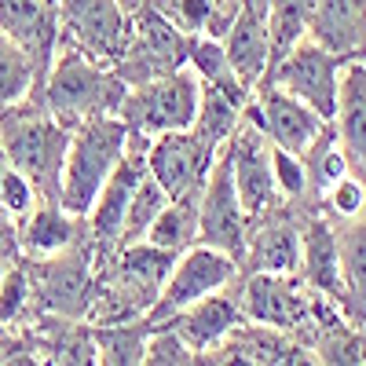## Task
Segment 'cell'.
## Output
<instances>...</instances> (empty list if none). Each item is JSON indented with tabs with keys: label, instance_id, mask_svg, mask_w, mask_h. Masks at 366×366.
<instances>
[{
	"label": "cell",
	"instance_id": "8992f818",
	"mask_svg": "<svg viewBox=\"0 0 366 366\" xmlns=\"http://www.w3.org/2000/svg\"><path fill=\"white\" fill-rule=\"evenodd\" d=\"M191 44L194 37H187L172 22H165L158 11L143 8L132 15V37H129L125 55L114 63V74L125 81V88H139L147 81L179 74V70H187Z\"/></svg>",
	"mask_w": 366,
	"mask_h": 366
},
{
	"label": "cell",
	"instance_id": "f1b7e54d",
	"mask_svg": "<svg viewBox=\"0 0 366 366\" xmlns=\"http://www.w3.org/2000/svg\"><path fill=\"white\" fill-rule=\"evenodd\" d=\"M172 198L158 187V179L147 172V179L139 183V191L125 212V227H121V242H117V249L121 246H136V242H147L150 227H154V220L162 217V209L169 205Z\"/></svg>",
	"mask_w": 366,
	"mask_h": 366
},
{
	"label": "cell",
	"instance_id": "d590c367",
	"mask_svg": "<svg viewBox=\"0 0 366 366\" xmlns=\"http://www.w3.org/2000/svg\"><path fill=\"white\" fill-rule=\"evenodd\" d=\"M22 260V249H19V217L0 205V264H19Z\"/></svg>",
	"mask_w": 366,
	"mask_h": 366
},
{
	"label": "cell",
	"instance_id": "ba28073f",
	"mask_svg": "<svg viewBox=\"0 0 366 366\" xmlns=\"http://www.w3.org/2000/svg\"><path fill=\"white\" fill-rule=\"evenodd\" d=\"M238 260L220 253V249H209V246H191L187 253H179L169 282L158 297V304L150 308V326H162L169 319H176L179 312H187L191 304L212 297V293H224L231 290V282L238 279Z\"/></svg>",
	"mask_w": 366,
	"mask_h": 366
},
{
	"label": "cell",
	"instance_id": "74e56055",
	"mask_svg": "<svg viewBox=\"0 0 366 366\" xmlns=\"http://www.w3.org/2000/svg\"><path fill=\"white\" fill-rule=\"evenodd\" d=\"M220 366H260V362H253L242 348H234V345H224V352H220Z\"/></svg>",
	"mask_w": 366,
	"mask_h": 366
},
{
	"label": "cell",
	"instance_id": "277c9868",
	"mask_svg": "<svg viewBox=\"0 0 366 366\" xmlns=\"http://www.w3.org/2000/svg\"><path fill=\"white\" fill-rule=\"evenodd\" d=\"M198 110H202V81L191 70H179L158 81H147L139 88H129L117 117L125 121L132 136L158 139L194 129Z\"/></svg>",
	"mask_w": 366,
	"mask_h": 366
},
{
	"label": "cell",
	"instance_id": "d6a6232c",
	"mask_svg": "<svg viewBox=\"0 0 366 366\" xmlns=\"http://www.w3.org/2000/svg\"><path fill=\"white\" fill-rule=\"evenodd\" d=\"M322 202L330 205L333 217L341 220H359L366 212V179H359L355 172H348L345 179H337L333 187L322 194Z\"/></svg>",
	"mask_w": 366,
	"mask_h": 366
},
{
	"label": "cell",
	"instance_id": "484cf974",
	"mask_svg": "<svg viewBox=\"0 0 366 366\" xmlns=\"http://www.w3.org/2000/svg\"><path fill=\"white\" fill-rule=\"evenodd\" d=\"M150 246H158L165 253H187L198 246V198H176L162 209V217L154 220L147 234Z\"/></svg>",
	"mask_w": 366,
	"mask_h": 366
},
{
	"label": "cell",
	"instance_id": "d4e9b609",
	"mask_svg": "<svg viewBox=\"0 0 366 366\" xmlns=\"http://www.w3.org/2000/svg\"><path fill=\"white\" fill-rule=\"evenodd\" d=\"M37 88H44L41 66L8 34H0V114L26 103Z\"/></svg>",
	"mask_w": 366,
	"mask_h": 366
},
{
	"label": "cell",
	"instance_id": "4dcf8cb0",
	"mask_svg": "<svg viewBox=\"0 0 366 366\" xmlns=\"http://www.w3.org/2000/svg\"><path fill=\"white\" fill-rule=\"evenodd\" d=\"M337 246H341L345 290H348L345 304H355L359 315H366V220L348 224L345 234H337Z\"/></svg>",
	"mask_w": 366,
	"mask_h": 366
},
{
	"label": "cell",
	"instance_id": "4316f807",
	"mask_svg": "<svg viewBox=\"0 0 366 366\" xmlns=\"http://www.w3.org/2000/svg\"><path fill=\"white\" fill-rule=\"evenodd\" d=\"M308 26H312V0H274L267 15L271 66L282 55H290L300 41H308Z\"/></svg>",
	"mask_w": 366,
	"mask_h": 366
},
{
	"label": "cell",
	"instance_id": "3957f363",
	"mask_svg": "<svg viewBox=\"0 0 366 366\" xmlns=\"http://www.w3.org/2000/svg\"><path fill=\"white\" fill-rule=\"evenodd\" d=\"M129 143H132V132L125 129V121L117 114L84 121L81 129H74L66 165H63V194H59V205L70 217L88 220L92 205L99 202L107 187V179L114 176L121 158L129 154Z\"/></svg>",
	"mask_w": 366,
	"mask_h": 366
},
{
	"label": "cell",
	"instance_id": "5b68a950",
	"mask_svg": "<svg viewBox=\"0 0 366 366\" xmlns=\"http://www.w3.org/2000/svg\"><path fill=\"white\" fill-rule=\"evenodd\" d=\"M238 300L246 322L274 333H297V330H308L312 322L330 326L333 319H326V312L337 308L333 300L304 286L300 274H249Z\"/></svg>",
	"mask_w": 366,
	"mask_h": 366
},
{
	"label": "cell",
	"instance_id": "ac0fdd59",
	"mask_svg": "<svg viewBox=\"0 0 366 366\" xmlns=\"http://www.w3.org/2000/svg\"><path fill=\"white\" fill-rule=\"evenodd\" d=\"M88 238L84 220L70 217L59 202H37L29 217L19 220V249L26 260H48L74 249Z\"/></svg>",
	"mask_w": 366,
	"mask_h": 366
},
{
	"label": "cell",
	"instance_id": "9c48e42d",
	"mask_svg": "<svg viewBox=\"0 0 366 366\" xmlns=\"http://www.w3.org/2000/svg\"><path fill=\"white\" fill-rule=\"evenodd\" d=\"M249 231H253V220H249V212L242 209L234 172H231V158H227V150H220L217 162H212L209 179H205V191L198 198V246L220 249V253H227L242 264Z\"/></svg>",
	"mask_w": 366,
	"mask_h": 366
},
{
	"label": "cell",
	"instance_id": "7402d4cb",
	"mask_svg": "<svg viewBox=\"0 0 366 366\" xmlns=\"http://www.w3.org/2000/svg\"><path fill=\"white\" fill-rule=\"evenodd\" d=\"M224 51L231 59V70L238 74V81L246 88H260L267 70H271V37H267V22L264 19H249L242 15L234 19L231 34L224 37Z\"/></svg>",
	"mask_w": 366,
	"mask_h": 366
},
{
	"label": "cell",
	"instance_id": "e0dca14e",
	"mask_svg": "<svg viewBox=\"0 0 366 366\" xmlns=\"http://www.w3.org/2000/svg\"><path fill=\"white\" fill-rule=\"evenodd\" d=\"M0 34H8L48 77L59 51V11L44 0H0Z\"/></svg>",
	"mask_w": 366,
	"mask_h": 366
},
{
	"label": "cell",
	"instance_id": "ffe728a7",
	"mask_svg": "<svg viewBox=\"0 0 366 366\" xmlns=\"http://www.w3.org/2000/svg\"><path fill=\"white\" fill-rule=\"evenodd\" d=\"M337 143L348 154V165L359 179H366V63L341 66V92H337V117H333Z\"/></svg>",
	"mask_w": 366,
	"mask_h": 366
},
{
	"label": "cell",
	"instance_id": "44dd1931",
	"mask_svg": "<svg viewBox=\"0 0 366 366\" xmlns=\"http://www.w3.org/2000/svg\"><path fill=\"white\" fill-rule=\"evenodd\" d=\"M242 257H246L249 274H300V231L286 220L264 224L249 231Z\"/></svg>",
	"mask_w": 366,
	"mask_h": 366
},
{
	"label": "cell",
	"instance_id": "d6986e66",
	"mask_svg": "<svg viewBox=\"0 0 366 366\" xmlns=\"http://www.w3.org/2000/svg\"><path fill=\"white\" fill-rule=\"evenodd\" d=\"M300 271H304V286L315 290L319 297L345 304V267H341V246L337 234L326 220H308L300 227Z\"/></svg>",
	"mask_w": 366,
	"mask_h": 366
},
{
	"label": "cell",
	"instance_id": "9a60e30c",
	"mask_svg": "<svg viewBox=\"0 0 366 366\" xmlns=\"http://www.w3.org/2000/svg\"><path fill=\"white\" fill-rule=\"evenodd\" d=\"M147 147H150V139L132 136L129 154L121 158V165L107 179L99 202L92 205V212H88L84 227H88V238L96 242L99 249H117L121 227H125V212H129V205H132V198L139 191V183L147 179Z\"/></svg>",
	"mask_w": 366,
	"mask_h": 366
},
{
	"label": "cell",
	"instance_id": "1f68e13d",
	"mask_svg": "<svg viewBox=\"0 0 366 366\" xmlns=\"http://www.w3.org/2000/svg\"><path fill=\"white\" fill-rule=\"evenodd\" d=\"M0 205H4L11 217H29L34 212V205H37V191L29 187V179L0 154Z\"/></svg>",
	"mask_w": 366,
	"mask_h": 366
},
{
	"label": "cell",
	"instance_id": "603a6c76",
	"mask_svg": "<svg viewBox=\"0 0 366 366\" xmlns=\"http://www.w3.org/2000/svg\"><path fill=\"white\" fill-rule=\"evenodd\" d=\"M37 345H41L44 366H99L88 322L48 319L44 315V326L37 330Z\"/></svg>",
	"mask_w": 366,
	"mask_h": 366
},
{
	"label": "cell",
	"instance_id": "836d02e7",
	"mask_svg": "<svg viewBox=\"0 0 366 366\" xmlns=\"http://www.w3.org/2000/svg\"><path fill=\"white\" fill-rule=\"evenodd\" d=\"M271 172H274L279 198H304L308 194V169H304V158L271 147Z\"/></svg>",
	"mask_w": 366,
	"mask_h": 366
},
{
	"label": "cell",
	"instance_id": "7a4b0ae2",
	"mask_svg": "<svg viewBox=\"0 0 366 366\" xmlns=\"http://www.w3.org/2000/svg\"><path fill=\"white\" fill-rule=\"evenodd\" d=\"M125 81L114 74V66L92 63L88 55H81L77 48L59 44L48 77H44V107L48 114L59 121L63 129H81L84 121H96L107 114L121 110V99H125Z\"/></svg>",
	"mask_w": 366,
	"mask_h": 366
},
{
	"label": "cell",
	"instance_id": "f546056e",
	"mask_svg": "<svg viewBox=\"0 0 366 366\" xmlns=\"http://www.w3.org/2000/svg\"><path fill=\"white\" fill-rule=\"evenodd\" d=\"M29 319H37V297H34V282H29V274L19 260L8 267L4 282H0V330L15 333Z\"/></svg>",
	"mask_w": 366,
	"mask_h": 366
},
{
	"label": "cell",
	"instance_id": "83f0119b",
	"mask_svg": "<svg viewBox=\"0 0 366 366\" xmlns=\"http://www.w3.org/2000/svg\"><path fill=\"white\" fill-rule=\"evenodd\" d=\"M304 169H308V191H315L319 198L333 187L337 179H345L348 172H352V165H348V154L341 150V143H337V132H333V125L326 129V136L304 154Z\"/></svg>",
	"mask_w": 366,
	"mask_h": 366
},
{
	"label": "cell",
	"instance_id": "f35d334b",
	"mask_svg": "<svg viewBox=\"0 0 366 366\" xmlns=\"http://www.w3.org/2000/svg\"><path fill=\"white\" fill-rule=\"evenodd\" d=\"M4 333H8V330H0V362H4V359H8L11 352H19V348H26V345H15V341H8V345H4Z\"/></svg>",
	"mask_w": 366,
	"mask_h": 366
},
{
	"label": "cell",
	"instance_id": "52a82bcc",
	"mask_svg": "<svg viewBox=\"0 0 366 366\" xmlns=\"http://www.w3.org/2000/svg\"><path fill=\"white\" fill-rule=\"evenodd\" d=\"M59 44L114 66L129 48L132 15L117 0H59Z\"/></svg>",
	"mask_w": 366,
	"mask_h": 366
},
{
	"label": "cell",
	"instance_id": "ab89813d",
	"mask_svg": "<svg viewBox=\"0 0 366 366\" xmlns=\"http://www.w3.org/2000/svg\"><path fill=\"white\" fill-rule=\"evenodd\" d=\"M117 4L125 8L129 15H136V11H143V8H147V0H117Z\"/></svg>",
	"mask_w": 366,
	"mask_h": 366
},
{
	"label": "cell",
	"instance_id": "cb8c5ba5",
	"mask_svg": "<svg viewBox=\"0 0 366 366\" xmlns=\"http://www.w3.org/2000/svg\"><path fill=\"white\" fill-rule=\"evenodd\" d=\"M92 341H96L99 366H143L150 341H154V326H150V319L92 326Z\"/></svg>",
	"mask_w": 366,
	"mask_h": 366
},
{
	"label": "cell",
	"instance_id": "7bdbcfd3",
	"mask_svg": "<svg viewBox=\"0 0 366 366\" xmlns=\"http://www.w3.org/2000/svg\"><path fill=\"white\" fill-rule=\"evenodd\" d=\"M362 63H366V55H362Z\"/></svg>",
	"mask_w": 366,
	"mask_h": 366
},
{
	"label": "cell",
	"instance_id": "b9f144b4",
	"mask_svg": "<svg viewBox=\"0 0 366 366\" xmlns=\"http://www.w3.org/2000/svg\"><path fill=\"white\" fill-rule=\"evenodd\" d=\"M44 4H51V8H59V0H44Z\"/></svg>",
	"mask_w": 366,
	"mask_h": 366
},
{
	"label": "cell",
	"instance_id": "6da1fadb",
	"mask_svg": "<svg viewBox=\"0 0 366 366\" xmlns=\"http://www.w3.org/2000/svg\"><path fill=\"white\" fill-rule=\"evenodd\" d=\"M70 129L48 114L41 88L26 103L0 114V154H4L37 191V202H59L63 165L70 150Z\"/></svg>",
	"mask_w": 366,
	"mask_h": 366
},
{
	"label": "cell",
	"instance_id": "e575fe53",
	"mask_svg": "<svg viewBox=\"0 0 366 366\" xmlns=\"http://www.w3.org/2000/svg\"><path fill=\"white\" fill-rule=\"evenodd\" d=\"M143 366H191V355L183 352L172 337L165 333H154V341H150V352H147V362Z\"/></svg>",
	"mask_w": 366,
	"mask_h": 366
},
{
	"label": "cell",
	"instance_id": "5bb4252c",
	"mask_svg": "<svg viewBox=\"0 0 366 366\" xmlns=\"http://www.w3.org/2000/svg\"><path fill=\"white\" fill-rule=\"evenodd\" d=\"M227 158L234 172V187L242 198V209L249 212V220H260L279 205V187H274V172H271V143L267 136L242 117L238 132L227 139Z\"/></svg>",
	"mask_w": 366,
	"mask_h": 366
},
{
	"label": "cell",
	"instance_id": "60d3db41",
	"mask_svg": "<svg viewBox=\"0 0 366 366\" xmlns=\"http://www.w3.org/2000/svg\"><path fill=\"white\" fill-rule=\"evenodd\" d=\"M4 274H8V264H0V282H4Z\"/></svg>",
	"mask_w": 366,
	"mask_h": 366
},
{
	"label": "cell",
	"instance_id": "4fadbf2b",
	"mask_svg": "<svg viewBox=\"0 0 366 366\" xmlns=\"http://www.w3.org/2000/svg\"><path fill=\"white\" fill-rule=\"evenodd\" d=\"M242 326H246L242 300L231 290H224V293H212V297L191 304L187 312H179L176 319L162 322L154 333L172 337L187 355H212V352L224 348V341H234V333Z\"/></svg>",
	"mask_w": 366,
	"mask_h": 366
},
{
	"label": "cell",
	"instance_id": "8fae6325",
	"mask_svg": "<svg viewBox=\"0 0 366 366\" xmlns=\"http://www.w3.org/2000/svg\"><path fill=\"white\" fill-rule=\"evenodd\" d=\"M220 150L209 147L194 129L158 136L147 147V172L158 179V187L176 202V198H202L205 179L212 172Z\"/></svg>",
	"mask_w": 366,
	"mask_h": 366
},
{
	"label": "cell",
	"instance_id": "7c38bea8",
	"mask_svg": "<svg viewBox=\"0 0 366 366\" xmlns=\"http://www.w3.org/2000/svg\"><path fill=\"white\" fill-rule=\"evenodd\" d=\"M242 117L253 121V125L267 136L271 147L286 150V154H297V158L308 154L330 129L315 110H308L300 99L286 96V92L274 88V84H260Z\"/></svg>",
	"mask_w": 366,
	"mask_h": 366
},
{
	"label": "cell",
	"instance_id": "30bf717a",
	"mask_svg": "<svg viewBox=\"0 0 366 366\" xmlns=\"http://www.w3.org/2000/svg\"><path fill=\"white\" fill-rule=\"evenodd\" d=\"M341 66L326 48L315 41H300L290 55H282L264 77V84L282 88L286 96L300 99L308 110H315L326 125L337 117V92H341Z\"/></svg>",
	"mask_w": 366,
	"mask_h": 366
},
{
	"label": "cell",
	"instance_id": "2e32d148",
	"mask_svg": "<svg viewBox=\"0 0 366 366\" xmlns=\"http://www.w3.org/2000/svg\"><path fill=\"white\" fill-rule=\"evenodd\" d=\"M308 41L326 48L337 63L366 55V0H312Z\"/></svg>",
	"mask_w": 366,
	"mask_h": 366
},
{
	"label": "cell",
	"instance_id": "8d00e7d4",
	"mask_svg": "<svg viewBox=\"0 0 366 366\" xmlns=\"http://www.w3.org/2000/svg\"><path fill=\"white\" fill-rule=\"evenodd\" d=\"M0 366H44V359H41V352H34V348H19V352H11Z\"/></svg>",
	"mask_w": 366,
	"mask_h": 366
}]
</instances>
